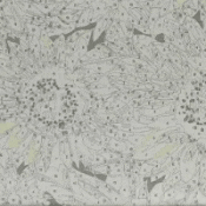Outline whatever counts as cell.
Wrapping results in <instances>:
<instances>
[{"mask_svg":"<svg viewBox=\"0 0 206 206\" xmlns=\"http://www.w3.org/2000/svg\"><path fill=\"white\" fill-rule=\"evenodd\" d=\"M31 114L47 125L67 124L75 115L78 100L69 85L42 79L26 91Z\"/></svg>","mask_w":206,"mask_h":206,"instance_id":"obj_1","label":"cell"},{"mask_svg":"<svg viewBox=\"0 0 206 206\" xmlns=\"http://www.w3.org/2000/svg\"><path fill=\"white\" fill-rule=\"evenodd\" d=\"M180 114L194 130L206 133V80L196 81L180 104Z\"/></svg>","mask_w":206,"mask_h":206,"instance_id":"obj_2","label":"cell"},{"mask_svg":"<svg viewBox=\"0 0 206 206\" xmlns=\"http://www.w3.org/2000/svg\"><path fill=\"white\" fill-rule=\"evenodd\" d=\"M61 156H63V160L66 164H69V146L66 144L61 148Z\"/></svg>","mask_w":206,"mask_h":206,"instance_id":"obj_3","label":"cell"},{"mask_svg":"<svg viewBox=\"0 0 206 206\" xmlns=\"http://www.w3.org/2000/svg\"><path fill=\"white\" fill-rule=\"evenodd\" d=\"M108 184L111 186L115 187V188H119L121 186V179H119V178H110L108 179Z\"/></svg>","mask_w":206,"mask_h":206,"instance_id":"obj_4","label":"cell"},{"mask_svg":"<svg viewBox=\"0 0 206 206\" xmlns=\"http://www.w3.org/2000/svg\"><path fill=\"white\" fill-rule=\"evenodd\" d=\"M110 145H111V147L114 148V150H121V148H124V145H123L120 141H117V140H111Z\"/></svg>","mask_w":206,"mask_h":206,"instance_id":"obj_5","label":"cell"},{"mask_svg":"<svg viewBox=\"0 0 206 206\" xmlns=\"http://www.w3.org/2000/svg\"><path fill=\"white\" fill-rule=\"evenodd\" d=\"M50 175H51L52 178H54V179H57V180H60V179H61V175H60V172L58 171L57 169H56V170H52V172L50 173Z\"/></svg>","mask_w":206,"mask_h":206,"instance_id":"obj_6","label":"cell"},{"mask_svg":"<svg viewBox=\"0 0 206 206\" xmlns=\"http://www.w3.org/2000/svg\"><path fill=\"white\" fill-rule=\"evenodd\" d=\"M104 160H105V158H104V157H100V156H94V157L92 158V161H93L94 164H103Z\"/></svg>","mask_w":206,"mask_h":206,"instance_id":"obj_7","label":"cell"},{"mask_svg":"<svg viewBox=\"0 0 206 206\" xmlns=\"http://www.w3.org/2000/svg\"><path fill=\"white\" fill-rule=\"evenodd\" d=\"M8 202H9L11 204H18V203H19V197H18V196H12V197L8 199Z\"/></svg>","mask_w":206,"mask_h":206,"instance_id":"obj_8","label":"cell"},{"mask_svg":"<svg viewBox=\"0 0 206 206\" xmlns=\"http://www.w3.org/2000/svg\"><path fill=\"white\" fill-rule=\"evenodd\" d=\"M30 193H31V196H38L39 194L38 187H30Z\"/></svg>","mask_w":206,"mask_h":206,"instance_id":"obj_9","label":"cell"},{"mask_svg":"<svg viewBox=\"0 0 206 206\" xmlns=\"http://www.w3.org/2000/svg\"><path fill=\"white\" fill-rule=\"evenodd\" d=\"M120 193H121L123 196H127V193H129L127 187H126V186H120Z\"/></svg>","mask_w":206,"mask_h":206,"instance_id":"obj_10","label":"cell"},{"mask_svg":"<svg viewBox=\"0 0 206 206\" xmlns=\"http://www.w3.org/2000/svg\"><path fill=\"white\" fill-rule=\"evenodd\" d=\"M121 172H123L121 167H120V166H117V167L112 171V173H113V174H121Z\"/></svg>","mask_w":206,"mask_h":206,"instance_id":"obj_11","label":"cell"}]
</instances>
